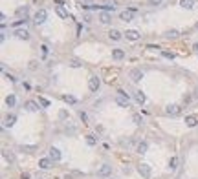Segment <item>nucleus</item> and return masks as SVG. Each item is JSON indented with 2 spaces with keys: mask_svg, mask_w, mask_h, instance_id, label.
<instances>
[{
  "mask_svg": "<svg viewBox=\"0 0 198 179\" xmlns=\"http://www.w3.org/2000/svg\"><path fill=\"white\" fill-rule=\"evenodd\" d=\"M116 102L119 104V106H123V108H128V95L123 92V90H119V92H118V97H116Z\"/></svg>",
  "mask_w": 198,
  "mask_h": 179,
  "instance_id": "nucleus-1",
  "label": "nucleus"
},
{
  "mask_svg": "<svg viewBox=\"0 0 198 179\" xmlns=\"http://www.w3.org/2000/svg\"><path fill=\"white\" fill-rule=\"evenodd\" d=\"M138 172H140V175L145 177V179H150V177H152V168H150L149 165H145V163H141V165L138 166Z\"/></svg>",
  "mask_w": 198,
  "mask_h": 179,
  "instance_id": "nucleus-2",
  "label": "nucleus"
},
{
  "mask_svg": "<svg viewBox=\"0 0 198 179\" xmlns=\"http://www.w3.org/2000/svg\"><path fill=\"white\" fill-rule=\"evenodd\" d=\"M180 111H182V110H180L178 104H169V106L165 108V114L171 115V117H178V115H180Z\"/></svg>",
  "mask_w": 198,
  "mask_h": 179,
  "instance_id": "nucleus-3",
  "label": "nucleus"
},
{
  "mask_svg": "<svg viewBox=\"0 0 198 179\" xmlns=\"http://www.w3.org/2000/svg\"><path fill=\"white\" fill-rule=\"evenodd\" d=\"M134 15H136V9H125V11L119 13V18L123 22H130L132 18H134Z\"/></svg>",
  "mask_w": 198,
  "mask_h": 179,
  "instance_id": "nucleus-4",
  "label": "nucleus"
},
{
  "mask_svg": "<svg viewBox=\"0 0 198 179\" xmlns=\"http://www.w3.org/2000/svg\"><path fill=\"white\" fill-rule=\"evenodd\" d=\"M33 18H35V24H37V26H39V24H42V22L48 18V13H46V9H39V11L35 13V17H33Z\"/></svg>",
  "mask_w": 198,
  "mask_h": 179,
  "instance_id": "nucleus-5",
  "label": "nucleus"
},
{
  "mask_svg": "<svg viewBox=\"0 0 198 179\" xmlns=\"http://www.w3.org/2000/svg\"><path fill=\"white\" fill-rule=\"evenodd\" d=\"M99 86H101V80H99V77H90V80H88V88H90V92H97L99 90Z\"/></svg>",
  "mask_w": 198,
  "mask_h": 179,
  "instance_id": "nucleus-6",
  "label": "nucleus"
},
{
  "mask_svg": "<svg viewBox=\"0 0 198 179\" xmlns=\"http://www.w3.org/2000/svg\"><path fill=\"white\" fill-rule=\"evenodd\" d=\"M48 155H50L52 161H61V150H59V148H53V146H52V148L48 150Z\"/></svg>",
  "mask_w": 198,
  "mask_h": 179,
  "instance_id": "nucleus-7",
  "label": "nucleus"
},
{
  "mask_svg": "<svg viewBox=\"0 0 198 179\" xmlns=\"http://www.w3.org/2000/svg\"><path fill=\"white\" fill-rule=\"evenodd\" d=\"M110 174H112V166H110V165H103V166L97 170V175H99V177H106V175H110Z\"/></svg>",
  "mask_w": 198,
  "mask_h": 179,
  "instance_id": "nucleus-8",
  "label": "nucleus"
},
{
  "mask_svg": "<svg viewBox=\"0 0 198 179\" xmlns=\"http://www.w3.org/2000/svg\"><path fill=\"white\" fill-rule=\"evenodd\" d=\"M128 75H130V79L134 80V82H140V80L143 79V71H141V70H130Z\"/></svg>",
  "mask_w": 198,
  "mask_h": 179,
  "instance_id": "nucleus-9",
  "label": "nucleus"
},
{
  "mask_svg": "<svg viewBox=\"0 0 198 179\" xmlns=\"http://www.w3.org/2000/svg\"><path fill=\"white\" fill-rule=\"evenodd\" d=\"M99 20L103 22V24H110V22H112V15H110L108 11H101L99 13Z\"/></svg>",
  "mask_w": 198,
  "mask_h": 179,
  "instance_id": "nucleus-10",
  "label": "nucleus"
},
{
  "mask_svg": "<svg viewBox=\"0 0 198 179\" xmlns=\"http://www.w3.org/2000/svg\"><path fill=\"white\" fill-rule=\"evenodd\" d=\"M17 17L18 18H26L28 17V6H20V8H17Z\"/></svg>",
  "mask_w": 198,
  "mask_h": 179,
  "instance_id": "nucleus-11",
  "label": "nucleus"
},
{
  "mask_svg": "<svg viewBox=\"0 0 198 179\" xmlns=\"http://www.w3.org/2000/svg\"><path fill=\"white\" fill-rule=\"evenodd\" d=\"M15 37L22 38V40H28V38H30V33H28L26 29H15Z\"/></svg>",
  "mask_w": 198,
  "mask_h": 179,
  "instance_id": "nucleus-12",
  "label": "nucleus"
},
{
  "mask_svg": "<svg viewBox=\"0 0 198 179\" xmlns=\"http://www.w3.org/2000/svg\"><path fill=\"white\" fill-rule=\"evenodd\" d=\"M15 121H17V115H15V114H9V115L4 119V126H9V128H11V126L15 124Z\"/></svg>",
  "mask_w": 198,
  "mask_h": 179,
  "instance_id": "nucleus-13",
  "label": "nucleus"
},
{
  "mask_svg": "<svg viewBox=\"0 0 198 179\" xmlns=\"http://www.w3.org/2000/svg\"><path fill=\"white\" fill-rule=\"evenodd\" d=\"M39 166H40L42 170H48V168L52 166V159H50V157H48V159H46V157L40 159V161H39Z\"/></svg>",
  "mask_w": 198,
  "mask_h": 179,
  "instance_id": "nucleus-14",
  "label": "nucleus"
},
{
  "mask_svg": "<svg viewBox=\"0 0 198 179\" xmlns=\"http://www.w3.org/2000/svg\"><path fill=\"white\" fill-rule=\"evenodd\" d=\"M125 35H127V38H128V40H138V38H140V33H138L136 29H128Z\"/></svg>",
  "mask_w": 198,
  "mask_h": 179,
  "instance_id": "nucleus-15",
  "label": "nucleus"
},
{
  "mask_svg": "<svg viewBox=\"0 0 198 179\" xmlns=\"http://www.w3.org/2000/svg\"><path fill=\"white\" fill-rule=\"evenodd\" d=\"M196 123H198V119H196L194 115H187V117H185V124H187L189 128H193V126H196Z\"/></svg>",
  "mask_w": 198,
  "mask_h": 179,
  "instance_id": "nucleus-16",
  "label": "nucleus"
},
{
  "mask_svg": "<svg viewBox=\"0 0 198 179\" xmlns=\"http://www.w3.org/2000/svg\"><path fill=\"white\" fill-rule=\"evenodd\" d=\"M55 11H57V15H59L61 18H68V11H66L62 6H55Z\"/></svg>",
  "mask_w": 198,
  "mask_h": 179,
  "instance_id": "nucleus-17",
  "label": "nucleus"
},
{
  "mask_svg": "<svg viewBox=\"0 0 198 179\" xmlns=\"http://www.w3.org/2000/svg\"><path fill=\"white\" fill-rule=\"evenodd\" d=\"M180 6L185 9H193L194 8V0H180Z\"/></svg>",
  "mask_w": 198,
  "mask_h": 179,
  "instance_id": "nucleus-18",
  "label": "nucleus"
},
{
  "mask_svg": "<svg viewBox=\"0 0 198 179\" xmlns=\"http://www.w3.org/2000/svg\"><path fill=\"white\" fill-rule=\"evenodd\" d=\"M24 106H26V110H30V111H37V110H39V104H37L35 101H28Z\"/></svg>",
  "mask_w": 198,
  "mask_h": 179,
  "instance_id": "nucleus-19",
  "label": "nucleus"
},
{
  "mask_svg": "<svg viewBox=\"0 0 198 179\" xmlns=\"http://www.w3.org/2000/svg\"><path fill=\"white\" fill-rule=\"evenodd\" d=\"M123 57H125V51H123V50H114V51H112V59L121 60Z\"/></svg>",
  "mask_w": 198,
  "mask_h": 179,
  "instance_id": "nucleus-20",
  "label": "nucleus"
},
{
  "mask_svg": "<svg viewBox=\"0 0 198 179\" xmlns=\"http://www.w3.org/2000/svg\"><path fill=\"white\" fill-rule=\"evenodd\" d=\"M108 37L112 38V40H119V38H121V33H119L118 29H110V31H108Z\"/></svg>",
  "mask_w": 198,
  "mask_h": 179,
  "instance_id": "nucleus-21",
  "label": "nucleus"
},
{
  "mask_svg": "<svg viewBox=\"0 0 198 179\" xmlns=\"http://www.w3.org/2000/svg\"><path fill=\"white\" fill-rule=\"evenodd\" d=\"M147 148H149V146H147V143H145V141H143V143H140V144H138V146H136V152H138V153H141V155H143V153H145V152H147Z\"/></svg>",
  "mask_w": 198,
  "mask_h": 179,
  "instance_id": "nucleus-22",
  "label": "nucleus"
},
{
  "mask_svg": "<svg viewBox=\"0 0 198 179\" xmlns=\"http://www.w3.org/2000/svg\"><path fill=\"white\" fill-rule=\"evenodd\" d=\"M2 155H4V159H6V161H9V163H15V155H13V153H9L8 150H4V152H2Z\"/></svg>",
  "mask_w": 198,
  "mask_h": 179,
  "instance_id": "nucleus-23",
  "label": "nucleus"
},
{
  "mask_svg": "<svg viewBox=\"0 0 198 179\" xmlns=\"http://www.w3.org/2000/svg\"><path fill=\"white\" fill-rule=\"evenodd\" d=\"M134 99H136L138 104H143V102H145V95H143L141 92H136V93H134Z\"/></svg>",
  "mask_w": 198,
  "mask_h": 179,
  "instance_id": "nucleus-24",
  "label": "nucleus"
},
{
  "mask_svg": "<svg viewBox=\"0 0 198 179\" xmlns=\"http://www.w3.org/2000/svg\"><path fill=\"white\" fill-rule=\"evenodd\" d=\"M62 101L68 102V104H75V102H77V99H75L74 95H62Z\"/></svg>",
  "mask_w": 198,
  "mask_h": 179,
  "instance_id": "nucleus-25",
  "label": "nucleus"
},
{
  "mask_svg": "<svg viewBox=\"0 0 198 179\" xmlns=\"http://www.w3.org/2000/svg\"><path fill=\"white\" fill-rule=\"evenodd\" d=\"M18 150H20V152H35V150H37V146H33V144H31V146H24V144H20V146H18Z\"/></svg>",
  "mask_w": 198,
  "mask_h": 179,
  "instance_id": "nucleus-26",
  "label": "nucleus"
},
{
  "mask_svg": "<svg viewBox=\"0 0 198 179\" xmlns=\"http://www.w3.org/2000/svg\"><path fill=\"white\" fill-rule=\"evenodd\" d=\"M180 35V31H176V29H169V31H165V37H169V38H174V37H178Z\"/></svg>",
  "mask_w": 198,
  "mask_h": 179,
  "instance_id": "nucleus-27",
  "label": "nucleus"
},
{
  "mask_svg": "<svg viewBox=\"0 0 198 179\" xmlns=\"http://www.w3.org/2000/svg\"><path fill=\"white\" fill-rule=\"evenodd\" d=\"M15 102H17V99H15V95H9V97L6 99V104H8L9 108H13V106H15Z\"/></svg>",
  "mask_w": 198,
  "mask_h": 179,
  "instance_id": "nucleus-28",
  "label": "nucleus"
},
{
  "mask_svg": "<svg viewBox=\"0 0 198 179\" xmlns=\"http://www.w3.org/2000/svg\"><path fill=\"white\" fill-rule=\"evenodd\" d=\"M70 66H72V68H79V66H83V62L79 59H72L70 60Z\"/></svg>",
  "mask_w": 198,
  "mask_h": 179,
  "instance_id": "nucleus-29",
  "label": "nucleus"
},
{
  "mask_svg": "<svg viewBox=\"0 0 198 179\" xmlns=\"http://www.w3.org/2000/svg\"><path fill=\"white\" fill-rule=\"evenodd\" d=\"M26 20H28V18H20V20L13 22V28H17V29H18V26H24V24H26Z\"/></svg>",
  "mask_w": 198,
  "mask_h": 179,
  "instance_id": "nucleus-30",
  "label": "nucleus"
},
{
  "mask_svg": "<svg viewBox=\"0 0 198 179\" xmlns=\"http://www.w3.org/2000/svg\"><path fill=\"white\" fill-rule=\"evenodd\" d=\"M39 104L44 106V108H48V106H50V101H48V99H44V97H39Z\"/></svg>",
  "mask_w": 198,
  "mask_h": 179,
  "instance_id": "nucleus-31",
  "label": "nucleus"
},
{
  "mask_svg": "<svg viewBox=\"0 0 198 179\" xmlns=\"http://www.w3.org/2000/svg\"><path fill=\"white\" fill-rule=\"evenodd\" d=\"M86 143H88V144H90V146H94V144L97 143V139H96L94 135H86Z\"/></svg>",
  "mask_w": 198,
  "mask_h": 179,
  "instance_id": "nucleus-32",
  "label": "nucleus"
},
{
  "mask_svg": "<svg viewBox=\"0 0 198 179\" xmlns=\"http://www.w3.org/2000/svg\"><path fill=\"white\" fill-rule=\"evenodd\" d=\"M116 0H105V6H108V8H112V9H116Z\"/></svg>",
  "mask_w": 198,
  "mask_h": 179,
  "instance_id": "nucleus-33",
  "label": "nucleus"
},
{
  "mask_svg": "<svg viewBox=\"0 0 198 179\" xmlns=\"http://www.w3.org/2000/svg\"><path fill=\"white\" fill-rule=\"evenodd\" d=\"M176 163H178V159H176V157H171V161H169V168L174 170V168H176Z\"/></svg>",
  "mask_w": 198,
  "mask_h": 179,
  "instance_id": "nucleus-34",
  "label": "nucleus"
},
{
  "mask_svg": "<svg viewBox=\"0 0 198 179\" xmlns=\"http://www.w3.org/2000/svg\"><path fill=\"white\" fill-rule=\"evenodd\" d=\"M132 121H134L136 124H141V115L140 114H134V115H132Z\"/></svg>",
  "mask_w": 198,
  "mask_h": 179,
  "instance_id": "nucleus-35",
  "label": "nucleus"
},
{
  "mask_svg": "<svg viewBox=\"0 0 198 179\" xmlns=\"http://www.w3.org/2000/svg\"><path fill=\"white\" fill-rule=\"evenodd\" d=\"M79 117H81V121H83V123H88V115L84 114V111H79Z\"/></svg>",
  "mask_w": 198,
  "mask_h": 179,
  "instance_id": "nucleus-36",
  "label": "nucleus"
},
{
  "mask_svg": "<svg viewBox=\"0 0 198 179\" xmlns=\"http://www.w3.org/2000/svg\"><path fill=\"white\" fill-rule=\"evenodd\" d=\"M162 2H163V0H149V4H150V6H160Z\"/></svg>",
  "mask_w": 198,
  "mask_h": 179,
  "instance_id": "nucleus-37",
  "label": "nucleus"
},
{
  "mask_svg": "<svg viewBox=\"0 0 198 179\" xmlns=\"http://www.w3.org/2000/svg\"><path fill=\"white\" fill-rule=\"evenodd\" d=\"M66 117H68V114H66V111L62 110V111H61V114H59V119H61V121H64Z\"/></svg>",
  "mask_w": 198,
  "mask_h": 179,
  "instance_id": "nucleus-38",
  "label": "nucleus"
},
{
  "mask_svg": "<svg viewBox=\"0 0 198 179\" xmlns=\"http://www.w3.org/2000/svg\"><path fill=\"white\" fill-rule=\"evenodd\" d=\"M163 57H167V59H174V53H169V51H163Z\"/></svg>",
  "mask_w": 198,
  "mask_h": 179,
  "instance_id": "nucleus-39",
  "label": "nucleus"
},
{
  "mask_svg": "<svg viewBox=\"0 0 198 179\" xmlns=\"http://www.w3.org/2000/svg\"><path fill=\"white\" fill-rule=\"evenodd\" d=\"M35 68H37V60H31L30 62V70H35Z\"/></svg>",
  "mask_w": 198,
  "mask_h": 179,
  "instance_id": "nucleus-40",
  "label": "nucleus"
},
{
  "mask_svg": "<svg viewBox=\"0 0 198 179\" xmlns=\"http://www.w3.org/2000/svg\"><path fill=\"white\" fill-rule=\"evenodd\" d=\"M6 79H9L11 82H15V77H13V75H9V73H6Z\"/></svg>",
  "mask_w": 198,
  "mask_h": 179,
  "instance_id": "nucleus-41",
  "label": "nucleus"
},
{
  "mask_svg": "<svg viewBox=\"0 0 198 179\" xmlns=\"http://www.w3.org/2000/svg\"><path fill=\"white\" fill-rule=\"evenodd\" d=\"M194 50H196V51H198V44H194Z\"/></svg>",
  "mask_w": 198,
  "mask_h": 179,
  "instance_id": "nucleus-42",
  "label": "nucleus"
},
{
  "mask_svg": "<svg viewBox=\"0 0 198 179\" xmlns=\"http://www.w3.org/2000/svg\"><path fill=\"white\" fill-rule=\"evenodd\" d=\"M196 28H198V26H196Z\"/></svg>",
  "mask_w": 198,
  "mask_h": 179,
  "instance_id": "nucleus-43",
  "label": "nucleus"
}]
</instances>
